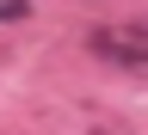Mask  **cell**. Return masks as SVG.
Returning a JSON list of instances; mask_svg holds the SVG:
<instances>
[{
	"label": "cell",
	"instance_id": "cell-1",
	"mask_svg": "<svg viewBox=\"0 0 148 135\" xmlns=\"http://www.w3.org/2000/svg\"><path fill=\"white\" fill-rule=\"evenodd\" d=\"M92 55L148 74V25H105V31H92Z\"/></svg>",
	"mask_w": 148,
	"mask_h": 135
}]
</instances>
